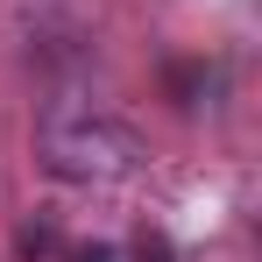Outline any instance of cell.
I'll use <instances>...</instances> for the list:
<instances>
[{
    "label": "cell",
    "mask_w": 262,
    "mask_h": 262,
    "mask_svg": "<svg viewBox=\"0 0 262 262\" xmlns=\"http://www.w3.org/2000/svg\"><path fill=\"white\" fill-rule=\"evenodd\" d=\"M43 156L57 177H78V184H114L135 170V135L99 121V114H57L43 128Z\"/></svg>",
    "instance_id": "1"
},
{
    "label": "cell",
    "mask_w": 262,
    "mask_h": 262,
    "mask_svg": "<svg viewBox=\"0 0 262 262\" xmlns=\"http://www.w3.org/2000/svg\"><path fill=\"white\" fill-rule=\"evenodd\" d=\"M78 262H106V248H85V255H78Z\"/></svg>",
    "instance_id": "2"
}]
</instances>
